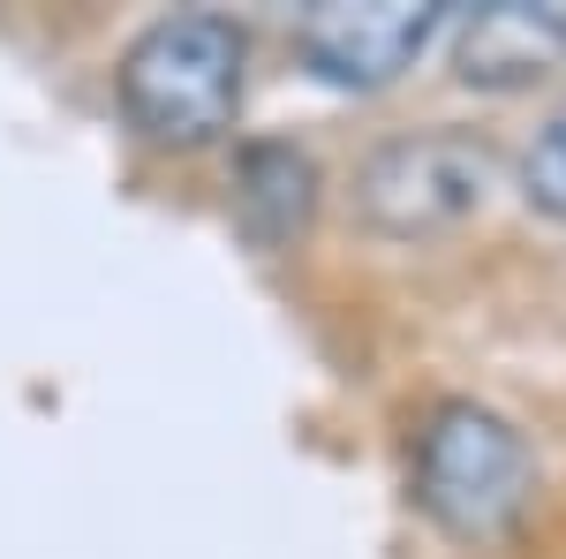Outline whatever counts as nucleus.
<instances>
[{
	"instance_id": "obj_4",
	"label": "nucleus",
	"mask_w": 566,
	"mask_h": 559,
	"mask_svg": "<svg viewBox=\"0 0 566 559\" xmlns=\"http://www.w3.org/2000/svg\"><path fill=\"white\" fill-rule=\"evenodd\" d=\"M438 0H317L295 15V53L310 76L340 91H386L416 69V53L438 39Z\"/></svg>"
},
{
	"instance_id": "obj_5",
	"label": "nucleus",
	"mask_w": 566,
	"mask_h": 559,
	"mask_svg": "<svg viewBox=\"0 0 566 559\" xmlns=\"http://www.w3.org/2000/svg\"><path fill=\"white\" fill-rule=\"evenodd\" d=\"M461 84L483 91H522L544 84L566 61V0H491L461 23Z\"/></svg>"
},
{
	"instance_id": "obj_3",
	"label": "nucleus",
	"mask_w": 566,
	"mask_h": 559,
	"mask_svg": "<svg viewBox=\"0 0 566 559\" xmlns=\"http://www.w3.org/2000/svg\"><path fill=\"white\" fill-rule=\"evenodd\" d=\"M499 189V144L476 130H400L386 136L363 167H355V219L386 242H423L461 219L483 213V197Z\"/></svg>"
},
{
	"instance_id": "obj_6",
	"label": "nucleus",
	"mask_w": 566,
	"mask_h": 559,
	"mask_svg": "<svg viewBox=\"0 0 566 559\" xmlns=\"http://www.w3.org/2000/svg\"><path fill=\"white\" fill-rule=\"evenodd\" d=\"M317 159L287 136H250L234 152V227L258 250H295L317 219Z\"/></svg>"
},
{
	"instance_id": "obj_2",
	"label": "nucleus",
	"mask_w": 566,
	"mask_h": 559,
	"mask_svg": "<svg viewBox=\"0 0 566 559\" xmlns=\"http://www.w3.org/2000/svg\"><path fill=\"white\" fill-rule=\"evenodd\" d=\"M416 507L453 545H506L536 507V446L491 401H438L416 431Z\"/></svg>"
},
{
	"instance_id": "obj_1",
	"label": "nucleus",
	"mask_w": 566,
	"mask_h": 559,
	"mask_svg": "<svg viewBox=\"0 0 566 559\" xmlns=\"http://www.w3.org/2000/svg\"><path fill=\"white\" fill-rule=\"evenodd\" d=\"M250 84V31L219 8H175L144 23L114 69L122 114L144 144L159 152H197L234 130Z\"/></svg>"
},
{
	"instance_id": "obj_7",
	"label": "nucleus",
	"mask_w": 566,
	"mask_h": 559,
	"mask_svg": "<svg viewBox=\"0 0 566 559\" xmlns=\"http://www.w3.org/2000/svg\"><path fill=\"white\" fill-rule=\"evenodd\" d=\"M522 189L536 213L566 219V114H552L544 130H536V144L522 152Z\"/></svg>"
}]
</instances>
